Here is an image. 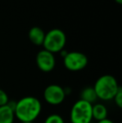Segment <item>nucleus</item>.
I'll list each match as a JSON object with an SVG mask.
<instances>
[{
    "label": "nucleus",
    "mask_w": 122,
    "mask_h": 123,
    "mask_svg": "<svg viewBox=\"0 0 122 123\" xmlns=\"http://www.w3.org/2000/svg\"><path fill=\"white\" fill-rule=\"evenodd\" d=\"M88 58L85 54L78 51L67 53L64 57V65L65 68L71 71H79L86 67Z\"/></svg>",
    "instance_id": "39448f33"
},
{
    "label": "nucleus",
    "mask_w": 122,
    "mask_h": 123,
    "mask_svg": "<svg viewBox=\"0 0 122 123\" xmlns=\"http://www.w3.org/2000/svg\"><path fill=\"white\" fill-rule=\"evenodd\" d=\"M44 123H64V121L61 116L58 114H52L45 119Z\"/></svg>",
    "instance_id": "f8f14e48"
},
{
    "label": "nucleus",
    "mask_w": 122,
    "mask_h": 123,
    "mask_svg": "<svg viewBox=\"0 0 122 123\" xmlns=\"http://www.w3.org/2000/svg\"><path fill=\"white\" fill-rule=\"evenodd\" d=\"M8 101H9V99L7 93L3 90L0 89V106L7 105Z\"/></svg>",
    "instance_id": "ddd939ff"
},
{
    "label": "nucleus",
    "mask_w": 122,
    "mask_h": 123,
    "mask_svg": "<svg viewBox=\"0 0 122 123\" xmlns=\"http://www.w3.org/2000/svg\"><path fill=\"white\" fill-rule=\"evenodd\" d=\"M97 96L94 90V87H86L81 91L80 93V100L86 101L93 105L94 102L97 100Z\"/></svg>",
    "instance_id": "9b49d317"
},
{
    "label": "nucleus",
    "mask_w": 122,
    "mask_h": 123,
    "mask_svg": "<svg viewBox=\"0 0 122 123\" xmlns=\"http://www.w3.org/2000/svg\"><path fill=\"white\" fill-rule=\"evenodd\" d=\"M42 110L39 99L34 96H25L16 101L14 115L21 122H33L38 118Z\"/></svg>",
    "instance_id": "f257e3e1"
},
{
    "label": "nucleus",
    "mask_w": 122,
    "mask_h": 123,
    "mask_svg": "<svg viewBox=\"0 0 122 123\" xmlns=\"http://www.w3.org/2000/svg\"><path fill=\"white\" fill-rule=\"evenodd\" d=\"M115 1H116L117 3H119V4H121V3H122V0H115Z\"/></svg>",
    "instance_id": "dca6fc26"
},
{
    "label": "nucleus",
    "mask_w": 122,
    "mask_h": 123,
    "mask_svg": "<svg viewBox=\"0 0 122 123\" xmlns=\"http://www.w3.org/2000/svg\"><path fill=\"white\" fill-rule=\"evenodd\" d=\"M66 43V36L64 31L59 29H54L45 34L43 45L44 49L52 54L63 50Z\"/></svg>",
    "instance_id": "7ed1b4c3"
},
{
    "label": "nucleus",
    "mask_w": 122,
    "mask_h": 123,
    "mask_svg": "<svg viewBox=\"0 0 122 123\" xmlns=\"http://www.w3.org/2000/svg\"><path fill=\"white\" fill-rule=\"evenodd\" d=\"M114 100L116 102V105H117L119 108L122 107V89L121 87L119 89V91H117V93L116 94L114 97Z\"/></svg>",
    "instance_id": "4468645a"
},
{
    "label": "nucleus",
    "mask_w": 122,
    "mask_h": 123,
    "mask_svg": "<svg viewBox=\"0 0 122 123\" xmlns=\"http://www.w3.org/2000/svg\"><path fill=\"white\" fill-rule=\"evenodd\" d=\"M108 111L105 105L103 104L98 103L92 105V118L97 122L105 120L107 118Z\"/></svg>",
    "instance_id": "9d476101"
},
{
    "label": "nucleus",
    "mask_w": 122,
    "mask_h": 123,
    "mask_svg": "<svg viewBox=\"0 0 122 123\" xmlns=\"http://www.w3.org/2000/svg\"><path fill=\"white\" fill-rule=\"evenodd\" d=\"M22 123H34V122H22Z\"/></svg>",
    "instance_id": "f3484780"
},
{
    "label": "nucleus",
    "mask_w": 122,
    "mask_h": 123,
    "mask_svg": "<svg viewBox=\"0 0 122 123\" xmlns=\"http://www.w3.org/2000/svg\"><path fill=\"white\" fill-rule=\"evenodd\" d=\"M97 123H115L114 122H112L111 120H110V119H105V120H102V121H99V122H98Z\"/></svg>",
    "instance_id": "2eb2a0df"
},
{
    "label": "nucleus",
    "mask_w": 122,
    "mask_h": 123,
    "mask_svg": "<svg viewBox=\"0 0 122 123\" xmlns=\"http://www.w3.org/2000/svg\"><path fill=\"white\" fill-rule=\"evenodd\" d=\"M121 86L114 76L110 74H104L96 80L94 90L98 99L103 100H110L114 99L116 94Z\"/></svg>",
    "instance_id": "f03ea898"
},
{
    "label": "nucleus",
    "mask_w": 122,
    "mask_h": 123,
    "mask_svg": "<svg viewBox=\"0 0 122 123\" xmlns=\"http://www.w3.org/2000/svg\"><path fill=\"white\" fill-rule=\"evenodd\" d=\"M14 111L7 104L0 106V123H13Z\"/></svg>",
    "instance_id": "1a4fd4ad"
},
{
    "label": "nucleus",
    "mask_w": 122,
    "mask_h": 123,
    "mask_svg": "<svg viewBox=\"0 0 122 123\" xmlns=\"http://www.w3.org/2000/svg\"><path fill=\"white\" fill-rule=\"evenodd\" d=\"M92 105L82 100L75 102L70 111L71 123H91Z\"/></svg>",
    "instance_id": "20e7f679"
},
{
    "label": "nucleus",
    "mask_w": 122,
    "mask_h": 123,
    "mask_svg": "<svg viewBox=\"0 0 122 123\" xmlns=\"http://www.w3.org/2000/svg\"><path fill=\"white\" fill-rule=\"evenodd\" d=\"M65 91L58 85H50L44 91V98L47 103L53 105H58L64 101L65 98Z\"/></svg>",
    "instance_id": "423d86ee"
},
{
    "label": "nucleus",
    "mask_w": 122,
    "mask_h": 123,
    "mask_svg": "<svg viewBox=\"0 0 122 123\" xmlns=\"http://www.w3.org/2000/svg\"><path fill=\"white\" fill-rule=\"evenodd\" d=\"M44 36L45 34L44 30L39 27L31 28L29 32V39L35 45H43Z\"/></svg>",
    "instance_id": "6e6552de"
},
{
    "label": "nucleus",
    "mask_w": 122,
    "mask_h": 123,
    "mask_svg": "<svg viewBox=\"0 0 122 123\" xmlns=\"http://www.w3.org/2000/svg\"><path fill=\"white\" fill-rule=\"evenodd\" d=\"M36 63L40 70L44 72H50L55 66V58L54 54L43 49L37 54Z\"/></svg>",
    "instance_id": "0eeeda50"
}]
</instances>
